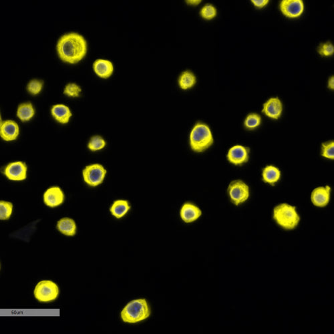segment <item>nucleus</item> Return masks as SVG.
<instances>
[{
  "label": "nucleus",
  "instance_id": "nucleus-27",
  "mask_svg": "<svg viewBox=\"0 0 334 334\" xmlns=\"http://www.w3.org/2000/svg\"><path fill=\"white\" fill-rule=\"evenodd\" d=\"M321 155L328 159H334V142H326L321 144Z\"/></svg>",
  "mask_w": 334,
  "mask_h": 334
},
{
  "label": "nucleus",
  "instance_id": "nucleus-6",
  "mask_svg": "<svg viewBox=\"0 0 334 334\" xmlns=\"http://www.w3.org/2000/svg\"><path fill=\"white\" fill-rule=\"evenodd\" d=\"M107 171L102 164H93L85 167L82 171L84 181L91 187H97L103 183Z\"/></svg>",
  "mask_w": 334,
  "mask_h": 334
},
{
  "label": "nucleus",
  "instance_id": "nucleus-29",
  "mask_svg": "<svg viewBox=\"0 0 334 334\" xmlns=\"http://www.w3.org/2000/svg\"><path fill=\"white\" fill-rule=\"evenodd\" d=\"M82 92L80 86L75 83H69L64 88V94L69 97L77 98L80 97Z\"/></svg>",
  "mask_w": 334,
  "mask_h": 334
},
{
  "label": "nucleus",
  "instance_id": "nucleus-14",
  "mask_svg": "<svg viewBox=\"0 0 334 334\" xmlns=\"http://www.w3.org/2000/svg\"><path fill=\"white\" fill-rule=\"evenodd\" d=\"M201 215L202 212L199 206L192 202H185L181 206L180 217L186 223H191L197 221Z\"/></svg>",
  "mask_w": 334,
  "mask_h": 334
},
{
  "label": "nucleus",
  "instance_id": "nucleus-17",
  "mask_svg": "<svg viewBox=\"0 0 334 334\" xmlns=\"http://www.w3.org/2000/svg\"><path fill=\"white\" fill-rule=\"evenodd\" d=\"M51 114L53 118L60 124H65L70 121L72 116V112L68 106L62 104H56L51 108Z\"/></svg>",
  "mask_w": 334,
  "mask_h": 334
},
{
  "label": "nucleus",
  "instance_id": "nucleus-22",
  "mask_svg": "<svg viewBox=\"0 0 334 334\" xmlns=\"http://www.w3.org/2000/svg\"><path fill=\"white\" fill-rule=\"evenodd\" d=\"M196 82H197V78L195 75L190 70L184 71L179 77V86L183 91L192 89L195 85Z\"/></svg>",
  "mask_w": 334,
  "mask_h": 334
},
{
  "label": "nucleus",
  "instance_id": "nucleus-8",
  "mask_svg": "<svg viewBox=\"0 0 334 334\" xmlns=\"http://www.w3.org/2000/svg\"><path fill=\"white\" fill-rule=\"evenodd\" d=\"M28 167L24 162L15 161L10 162L5 167L4 174L11 181H24L27 177Z\"/></svg>",
  "mask_w": 334,
  "mask_h": 334
},
{
  "label": "nucleus",
  "instance_id": "nucleus-28",
  "mask_svg": "<svg viewBox=\"0 0 334 334\" xmlns=\"http://www.w3.org/2000/svg\"><path fill=\"white\" fill-rule=\"evenodd\" d=\"M44 81L33 79L30 80L27 85V91L32 95H38L43 90Z\"/></svg>",
  "mask_w": 334,
  "mask_h": 334
},
{
  "label": "nucleus",
  "instance_id": "nucleus-9",
  "mask_svg": "<svg viewBox=\"0 0 334 334\" xmlns=\"http://www.w3.org/2000/svg\"><path fill=\"white\" fill-rule=\"evenodd\" d=\"M281 12L288 18H296L303 14L304 4L302 0H282L279 5Z\"/></svg>",
  "mask_w": 334,
  "mask_h": 334
},
{
  "label": "nucleus",
  "instance_id": "nucleus-24",
  "mask_svg": "<svg viewBox=\"0 0 334 334\" xmlns=\"http://www.w3.org/2000/svg\"><path fill=\"white\" fill-rule=\"evenodd\" d=\"M105 140L99 135L93 136L91 138L88 144V148L91 151L95 152L103 149L106 147Z\"/></svg>",
  "mask_w": 334,
  "mask_h": 334
},
{
  "label": "nucleus",
  "instance_id": "nucleus-16",
  "mask_svg": "<svg viewBox=\"0 0 334 334\" xmlns=\"http://www.w3.org/2000/svg\"><path fill=\"white\" fill-rule=\"evenodd\" d=\"M93 70L100 78L107 79L114 73V65L110 60L98 59L93 64Z\"/></svg>",
  "mask_w": 334,
  "mask_h": 334
},
{
  "label": "nucleus",
  "instance_id": "nucleus-12",
  "mask_svg": "<svg viewBox=\"0 0 334 334\" xmlns=\"http://www.w3.org/2000/svg\"><path fill=\"white\" fill-rule=\"evenodd\" d=\"M283 112V104L279 98H271L263 105L262 112L269 118L277 120Z\"/></svg>",
  "mask_w": 334,
  "mask_h": 334
},
{
  "label": "nucleus",
  "instance_id": "nucleus-30",
  "mask_svg": "<svg viewBox=\"0 0 334 334\" xmlns=\"http://www.w3.org/2000/svg\"><path fill=\"white\" fill-rule=\"evenodd\" d=\"M319 54L322 56H330L334 53V47L331 43L321 44L318 49Z\"/></svg>",
  "mask_w": 334,
  "mask_h": 334
},
{
  "label": "nucleus",
  "instance_id": "nucleus-31",
  "mask_svg": "<svg viewBox=\"0 0 334 334\" xmlns=\"http://www.w3.org/2000/svg\"><path fill=\"white\" fill-rule=\"evenodd\" d=\"M269 2V0H252V4L258 8H264L268 4Z\"/></svg>",
  "mask_w": 334,
  "mask_h": 334
},
{
  "label": "nucleus",
  "instance_id": "nucleus-2",
  "mask_svg": "<svg viewBox=\"0 0 334 334\" xmlns=\"http://www.w3.org/2000/svg\"><path fill=\"white\" fill-rule=\"evenodd\" d=\"M214 143V136L210 127L205 123H196L189 136L191 149L195 152H202L210 149Z\"/></svg>",
  "mask_w": 334,
  "mask_h": 334
},
{
  "label": "nucleus",
  "instance_id": "nucleus-25",
  "mask_svg": "<svg viewBox=\"0 0 334 334\" xmlns=\"http://www.w3.org/2000/svg\"><path fill=\"white\" fill-rule=\"evenodd\" d=\"M13 204L12 202L1 200L0 201V219L1 221L8 220L13 212Z\"/></svg>",
  "mask_w": 334,
  "mask_h": 334
},
{
  "label": "nucleus",
  "instance_id": "nucleus-4",
  "mask_svg": "<svg viewBox=\"0 0 334 334\" xmlns=\"http://www.w3.org/2000/svg\"><path fill=\"white\" fill-rule=\"evenodd\" d=\"M273 217L277 225L286 230L295 229L300 221L296 206L287 203H281L275 206Z\"/></svg>",
  "mask_w": 334,
  "mask_h": 334
},
{
  "label": "nucleus",
  "instance_id": "nucleus-5",
  "mask_svg": "<svg viewBox=\"0 0 334 334\" xmlns=\"http://www.w3.org/2000/svg\"><path fill=\"white\" fill-rule=\"evenodd\" d=\"M60 289L57 284L51 280H43L35 286L33 295L40 302H50L57 299Z\"/></svg>",
  "mask_w": 334,
  "mask_h": 334
},
{
  "label": "nucleus",
  "instance_id": "nucleus-11",
  "mask_svg": "<svg viewBox=\"0 0 334 334\" xmlns=\"http://www.w3.org/2000/svg\"><path fill=\"white\" fill-rule=\"evenodd\" d=\"M64 199L65 196L64 192L59 187H50L44 193V202L50 207L54 208L61 205L64 201Z\"/></svg>",
  "mask_w": 334,
  "mask_h": 334
},
{
  "label": "nucleus",
  "instance_id": "nucleus-32",
  "mask_svg": "<svg viewBox=\"0 0 334 334\" xmlns=\"http://www.w3.org/2000/svg\"><path fill=\"white\" fill-rule=\"evenodd\" d=\"M201 2V0H189V1H186L187 4L192 6H197L198 4H200Z\"/></svg>",
  "mask_w": 334,
  "mask_h": 334
},
{
  "label": "nucleus",
  "instance_id": "nucleus-13",
  "mask_svg": "<svg viewBox=\"0 0 334 334\" xmlns=\"http://www.w3.org/2000/svg\"><path fill=\"white\" fill-rule=\"evenodd\" d=\"M20 133L18 124L14 120H7L1 122L0 136L5 141H13L17 139Z\"/></svg>",
  "mask_w": 334,
  "mask_h": 334
},
{
  "label": "nucleus",
  "instance_id": "nucleus-33",
  "mask_svg": "<svg viewBox=\"0 0 334 334\" xmlns=\"http://www.w3.org/2000/svg\"><path fill=\"white\" fill-rule=\"evenodd\" d=\"M328 88L330 90L334 89V76H331L330 78L329 79L328 81Z\"/></svg>",
  "mask_w": 334,
  "mask_h": 334
},
{
  "label": "nucleus",
  "instance_id": "nucleus-19",
  "mask_svg": "<svg viewBox=\"0 0 334 334\" xmlns=\"http://www.w3.org/2000/svg\"><path fill=\"white\" fill-rule=\"evenodd\" d=\"M130 210L131 205L129 200L118 199L112 204L110 208V212L115 218L120 219L126 216Z\"/></svg>",
  "mask_w": 334,
  "mask_h": 334
},
{
  "label": "nucleus",
  "instance_id": "nucleus-23",
  "mask_svg": "<svg viewBox=\"0 0 334 334\" xmlns=\"http://www.w3.org/2000/svg\"><path fill=\"white\" fill-rule=\"evenodd\" d=\"M261 123H262V117L260 114L251 113L246 117L244 121V126L249 130H254L260 127Z\"/></svg>",
  "mask_w": 334,
  "mask_h": 334
},
{
  "label": "nucleus",
  "instance_id": "nucleus-7",
  "mask_svg": "<svg viewBox=\"0 0 334 334\" xmlns=\"http://www.w3.org/2000/svg\"><path fill=\"white\" fill-rule=\"evenodd\" d=\"M231 201L235 205H239L247 201L249 197V187L241 180H235L229 184L227 189Z\"/></svg>",
  "mask_w": 334,
  "mask_h": 334
},
{
  "label": "nucleus",
  "instance_id": "nucleus-15",
  "mask_svg": "<svg viewBox=\"0 0 334 334\" xmlns=\"http://www.w3.org/2000/svg\"><path fill=\"white\" fill-rule=\"evenodd\" d=\"M331 188L329 186L316 188L311 194V200L315 206L323 207L330 200Z\"/></svg>",
  "mask_w": 334,
  "mask_h": 334
},
{
  "label": "nucleus",
  "instance_id": "nucleus-21",
  "mask_svg": "<svg viewBox=\"0 0 334 334\" xmlns=\"http://www.w3.org/2000/svg\"><path fill=\"white\" fill-rule=\"evenodd\" d=\"M34 115V107L31 102H24L18 106L17 109V116L22 122L30 120Z\"/></svg>",
  "mask_w": 334,
  "mask_h": 334
},
{
  "label": "nucleus",
  "instance_id": "nucleus-10",
  "mask_svg": "<svg viewBox=\"0 0 334 334\" xmlns=\"http://www.w3.org/2000/svg\"><path fill=\"white\" fill-rule=\"evenodd\" d=\"M227 158L234 165H242L249 158V149L242 145H235L228 150Z\"/></svg>",
  "mask_w": 334,
  "mask_h": 334
},
{
  "label": "nucleus",
  "instance_id": "nucleus-18",
  "mask_svg": "<svg viewBox=\"0 0 334 334\" xmlns=\"http://www.w3.org/2000/svg\"><path fill=\"white\" fill-rule=\"evenodd\" d=\"M56 227L59 232L64 235L73 237L76 235L77 226L76 223L72 219L68 217H64L58 221Z\"/></svg>",
  "mask_w": 334,
  "mask_h": 334
},
{
  "label": "nucleus",
  "instance_id": "nucleus-20",
  "mask_svg": "<svg viewBox=\"0 0 334 334\" xmlns=\"http://www.w3.org/2000/svg\"><path fill=\"white\" fill-rule=\"evenodd\" d=\"M280 178L281 171L277 167L268 165L263 169L262 179L265 183L274 185L280 180Z\"/></svg>",
  "mask_w": 334,
  "mask_h": 334
},
{
  "label": "nucleus",
  "instance_id": "nucleus-26",
  "mask_svg": "<svg viewBox=\"0 0 334 334\" xmlns=\"http://www.w3.org/2000/svg\"><path fill=\"white\" fill-rule=\"evenodd\" d=\"M217 9L212 4H206L201 8L200 11V15L204 20H211L216 18L217 16Z\"/></svg>",
  "mask_w": 334,
  "mask_h": 334
},
{
  "label": "nucleus",
  "instance_id": "nucleus-1",
  "mask_svg": "<svg viewBox=\"0 0 334 334\" xmlns=\"http://www.w3.org/2000/svg\"><path fill=\"white\" fill-rule=\"evenodd\" d=\"M58 55L62 61L74 64L80 62L87 53V41L78 33H65L56 45Z\"/></svg>",
  "mask_w": 334,
  "mask_h": 334
},
{
  "label": "nucleus",
  "instance_id": "nucleus-3",
  "mask_svg": "<svg viewBox=\"0 0 334 334\" xmlns=\"http://www.w3.org/2000/svg\"><path fill=\"white\" fill-rule=\"evenodd\" d=\"M149 304L145 299L131 301L122 309L120 317L124 323H136L145 320L150 316Z\"/></svg>",
  "mask_w": 334,
  "mask_h": 334
}]
</instances>
